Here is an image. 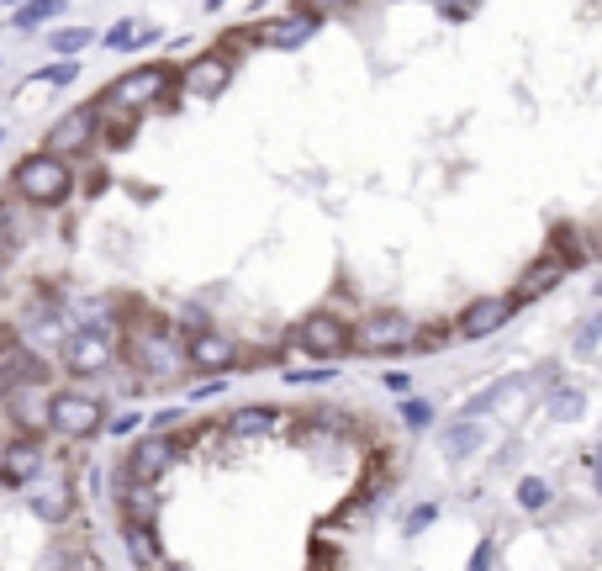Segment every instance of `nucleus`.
I'll use <instances>...</instances> for the list:
<instances>
[{"instance_id": "nucleus-1", "label": "nucleus", "mask_w": 602, "mask_h": 571, "mask_svg": "<svg viewBox=\"0 0 602 571\" xmlns=\"http://www.w3.org/2000/svg\"><path fill=\"white\" fill-rule=\"evenodd\" d=\"M122 360L133 365V371H143L148 381H169L180 371H191V360H185V334L175 323L164 318H138L127 323L122 334Z\"/></svg>"}, {"instance_id": "nucleus-2", "label": "nucleus", "mask_w": 602, "mask_h": 571, "mask_svg": "<svg viewBox=\"0 0 602 571\" xmlns=\"http://www.w3.org/2000/svg\"><path fill=\"white\" fill-rule=\"evenodd\" d=\"M11 196L22 201V207L32 212H53V207H69V196H74V170H69V159H53V154H27V159H16V170H11Z\"/></svg>"}, {"instance_id": "nucleus-3", "label": "nucleus", "mask_w": 602, "mask_h": 571, "mask_svg": "<svg viewBox=\"0 0 602 571\" xmlns=\"http://www.w3.org/2000/svg\"><path fill=\"white\" fill-rule=\"evenodd\" d=\"M180 85V69L175 64H138L133 75H117L101 90V112H148V106H164L169 90Z\"/></svg>"}, {"instance_id": "nucleus-4", "label": "nucleus", "mask_w": 602, "mask_h": 571, "mask_svg": "<svg viewBox=\"0 0 602 571\" xmlns=\"http://www.w3.org/2000/svg\"><path fill=\"white\" fill-rule=\"evenodd\" d=\"M418 328L423 323L397 307H375L354 318V355H407V349H418Z\"/></svg>"}, {"instance_id": "nucleus-5", "label": "nucleus", "mask_w": 602, "mask_h": 571, "mask_svg": "<svg viewBox=\"0 0 602 571\" xmlns=\"http://www.w3.org/2000/svg\"><path fill=\"white\" fill-rule=\"evenodd\" d=\"M291 344L307 360H323V365L328 360H344V355H354V323L338 318L333 307H312L307 318L291 328Z\"/></svg>"}, {"instance_id": "nucleus-6", "label": "nucleus", "mask_w": 602, "mask_h": 571, "mask_svg": "<svg viewBox=\"0 0 602 571\" xmlns=\"http://www.w3.org/2000/svg\"><path fill=\"white\" fill-rule=\"evenodd\" d=\"M59 360H64V371H69V376H106L111 365L122 360V339H117V328L80 323V328H69V339H64V349H59Z\"/></svg>"}, {"instance_id": "nucleus-7", "label": "nucleus", "mask_w": 602, "mask_h": 571, "mask_svg": "<svg viewBox=\"0 0 602 571\" xmlns=\"http://www.w3.org/2000/svg\"><path fill=\"white\" fill-rule=\"evenodd\" d=\"M48 429L59 439H90L96 429H106V402L80 386H59L48 392Z\"/></svg>"}, {"instance_id": "nucleus-8", "label": "nucleus", "mask_w": 602, "mask_h": 571, "mask_svg": "<svg viewBox=\"0 0 602 571\" xmlns=\"http://www.w3.org/2000/svg\"><path fill=\"white\" fill-rule=\"evenodd\" d=\"M101 106L90 101V106H74V112H64L59 122H48V133H43V154L53 159H80L96 149V138H101Z\"/></svg>"}, {"instance_id": "nucleus-9", "label": "nucleus", "mask_w": 602, "mask_h": 571, "mask_svg": "<svg viewBox=\"0 0 602 571\" xmlns=\"http://www.w3.org/2000/svg\"><path fill=\"white\" fill-rule=\"evenodd\" d=\"M513 318H518V302L507 297V291H486V297H470L455 312V339L460 344H486L492 334H502Z\"/></svg>"}, {"instance_id": "nucleus-10", "label": "nucleus", "mask_w": 602, "mask_h": 571, "mask_svg": "<svg viewBox=\"0 0 602 571\" xmlns=\"http://www.w3.org/2000/svg\"><path fill=\"white\" fill-rule=\"evenodd\" d=\"M185 360H191V371L201 376H228L243 365V344L228 334V328H217V323H201L185 334Z\"/></svg>"}, {"instance_id": "nucleus-11", "label": "nucleus", "mask_w": 602, "mask_h": 571, "mask_svg": "<svg viewBox=\"0 0 602 571\" xmlns=\"http://www.w3.org/2000/svg\"><path fill=\"white\" fill-rule=\"evenodd\" d=\"M169 466H175V439L169 434H133V445L122 455V471H117V487L159 482Z\"/></svg>"}, {"instance_id": "nucleus-12", "label": "nucleus", "mask_w": 602, "mask_h": 571, "mask_svg": "<svg viewBox=\"0 0 602 571\" xmlns=\"http://www.w3.org/2000/svg\"><path fill=\"white\" fill-rule=\"evenodd\" d=\"M571 270H576V265L566 260V254H560L555 244H544V249L534 254V260L523 265V275L513 281V291H507V297H513L518 307H529V302H539V297H550V291H555L560 281H566Z\"/></svg>"}, {"instance_id": "nucleus-13", "label": "nucleus", "mask_w": 602, "mask_h": 571, "mask_svg": "<svg viewBox=\"0 0 602 571\" xmlns=\"http://www.w3.org/2000/svg\"><path fill=\"white\" fill-rule=\"evenodd\" d=\"M43 471V439L37 434H11L0 445V487H32Z\"/></svg>"}, {"instance_id": "nucleus-14", "label": "nucleus", "mask_w": 602, "mask_h": 571, "mask_svg": "<svg viewBox=\"0 0 602 571\" xmlns=\"http://www.w3.org/2000/svg\"><path fill=\"white\" fill-rule=\"evenodd\" d=\"M233 80V59L228 53H201V59H191L180 69V85L191 90V96H206V101H217L222 90H228Z\"/></svg>"}, {"instance_id": "nucleus-15", "label": "nucleus", "mask_w": 602, "mask_h": 571, "mask_svg": "<svg viewBox=\"0 0 602 571\" xmlns=\"http://www.w3.org/2000/svg\"><path fill=\"white\" fill-rule=\"evenodd\" d=\"M11 413V429L16 434H43L48 429V386L32 381V386H16V392L0 402Z\"/></svg>"}, {"instance_id": "nucleus-16", "label": "nucleus", "mask_w": 602, "mask_h": 571, "mask_svg": "<svg viewBox=\"0 0 602 571\" xmlns=\"http://www.w3.org/2000/svg\"><path fill=\"white\" fill-rule=\"evenodd\" d=\"M117 508H122V524L159 529V513H164L159 482H133V487H117Z\"/></svg>"}, {"instance_id": "nucleus-17", "label": "nucleus", "mask_w": 602, "mask_h": 571, "mask_svg": "<svg viewBox=\"0 0 602 571\" xmlns=\"http://www.w3.org/2000/svg\"><path fill=\"white\" fill-rule=\"evenodd\" d=\"M27 508L43 519L48 529H59L69 513H74V487L64 482V476H53V482H43V487H32V497H27Z\"/></svg>"}, {"instance_id": "nucleus-18", "label": "nucleus", "mask_w": 602, "mask_h": 571, "mask_svg": "<svg viewBox=\"0 0 602 571\" xmlns=\"http://www.w3.org/2000/svg\"><path fill=\"white\" fill-rule=\"evenodd\" d=\"M312 32H317V16L291 11V16H280V22L259 27V43L265 48H301V43H312Z\"/></svg>"}, {"instance_id": "nucleus-19", "label": "nucleus", "mask_w": 602, "mask_h": 571, "mask_svg": "<svg viewBox=\"0 0 602 571\" xmlns=\"http://www.w3.org/2000/svg\"><path fill=\"white\" fill-rule=\"evenodd\" d=\"M439 445L449 460H465V455H476L486 445V429H481V418H455L449 429L439 434Z\"/></svg>"}, {"instance_id": "nucleus-20", "label": "nucleus", "mask_w": 602, "mask_h": 571, "mask_svg": "<svg viewBox=\"0 0 602 571\" xmlns=\"http://www.w3.org/2000/svg\"><path fill=\"white\" fill-rule=\"evenodd\" d=\"M280 423V408H270V402H249V408H238L222 429H228L233 439H254V434H270Z\"/></svg>"}, {"instance_id": "nucleus-21", "label": "nucleus", "mask_w": 602, "mask_h": 571, "mask_svg": "<svg viewBox=\"0 0 602 571\" xmlns=\"http://www.w3.org/2000/svg\"><path fill=\"white\" fill-rule=\"evenodd\" d=\"M122 545H127V556H133L138 571L164 566V556H159V534H154V529H143V524H122Z\"/></svg>"}, {"instance_id": "nucleus-22", "label": "nucleus", "mask_w": 602, "mask_h": 571, "mask_svg": "<svg viewBox=\"0 0 602 571\" xmlns=\"http://www.w3.org/2000/svg\"><path fill=\"white\" fill-rule=\"evenodd\" d=\"M544 413L560 418V423H576L587 413V386H571V381H555L550 397H544Z\"/></svg>"}, {"instance_id": "nucleus-23", "label": "nucleus", "mask_w": 602, "mask_h": 571, "mask_svg": "<svg viewBox=\"0 0 602 571\" xmlns=\"http://www.w3.org/2000/svg\"><path fill=\"white\" fill-rule=\"evenodd\" d=\"M159 38V27H148V22H117L106 32V48L111 53H133V48H148Z\"/></svg>"}, {"instance_id": "nucleus-24", "label": "nucleus", "mask_w": 602, "mask_h": 571, "mask_svg": "<svg viewBox=\"0 0 602 571\" xmlns=\"http://www.w3.org/2000/svg\"><path fill=\"white\" fill-rule=\"evenodd\" d=\"M64 6H69V0H22L16 16H11V27H16V32H32V27L53 22V16H64Z\"/></svg>"}, {"instance_id": "nucleus-25", "label": "nucleus", "mask_w": 602, "mask_h": 571, "mask_svg": "<svg viewBox=\"0 0 602 571\" xmlns=\"http://www.w3.org/2000/svg\"><path fill=\"white\" fill-rule=\"evenodd\" d=\"M48 43H53V53H59V59H80V53L96 43V32H90V27H59Z\"/></svg>"}, {"instance_id": "nucleus-26", "label": "nucleus", "mask_w": 602, "mask_h": 571, "mask_svg": "<svg viewBox=\"0 0 602 571\" xmlns=\"http://www.w3.org/2000/svg\"><path fill=\"white\" fill-rule=\"evenodd\" d=\"M397 413H402V423H407L412 434H423L428 423H434V402H428V397H402Z\"/></svg>"}, {"instance_id": "nucleus-27", "label": "nucleus", "mask_w": 602, "mask_h": 571, "mask_svg": "<svg viewBox=\"0 0 602 571\" xmlns=\"http://www.w3.org/2000/svg\"><path fill=\"white\" fill-rule=\"evenodd\" d=\"M544 503H550V482H544V476H523V482H518V508L539 513Z\"/></svg>"}, {"instance_id": "nucleus-28", "label": "nucleus", "mask_w": 602, "mask_h": 571, "mask_svg": "<svg viewBox=\"0 0 602 571\" xmlns=\"http://www.w3.org/2000/svg\"><path fill=\"white\" fill-rule=\"evenodd\" d=\"M449 339H455V323H428V328H418V349H423V355H439Z\"/></svg>"}, {"instance_id": "nucleus-29", "label": "nucleus", "mask_w": 602, "mask_h": 571, "mask_svg": "<svg viewBox=\"0 0 602 571\" xmlns=\"http://www.w3.org/2000/svg\"><path fill=\"white\" fill-rule=\"evenodd\" d=\"M37 80H43V85H74V80H80V64H74V59H53V64L37 69Z\"/></svg>"}, {"instance_id": "nucleus-30", "label": "nucleus", "mask_w": 602, "mask_h": 571, "mask_svg": "<svg viewBox=\"0 0 602 571\" xmlns=\"http://www.w3.org/2000/svg\"><path fill=\"white\" fill-rule=\"evenodd\" d=\"M428 524H439V503H418V508H412L407 519H402V534H407V540H418Z\"/></svg>"}, {"instance_id": "nucleus-31", "label": "nucleus", "mask_w": 602, "mask_h": 571, "mask_svg": "<svg viewBox=\"0 0 602 571\" xmlns=\"http://www.w3.org/2000/svg\"><path fill=\"white\" fill-rule=\"evenodd\" d=\"M106 429L117 434V439H133V434L143 429V413H138V408H127V413H117V418H111Z\"/></svg>"}, {"instance_id": "nucleus-32", "label": "nucleus", "mask_w": 602, "mask_h": 571, "mask_svg": "<svg viewBox=\"0 0 602 571\" xmlns=\"http://www.w3.org/2000/svg\"><path fill=\"white\" fill-rule=\"evenodd\" d=\"M354 0H301L296 11H307V16H317V22H323V16H338V11H349Z\"/></svg>"}, {"instance_id": "nucleus-33", "label": "nucleus", "mask_w": 602, "mask_h": 571, "mask_svg": "<svg viewBox=\"0 0 602 571\" xmlns=\"http://www.w3.org/2000/svg\"><path fill=\"white\" fill-rule=\"evenodd\" d=\"M497 566V540H481L476 556H470V571H492Z\"/></svg>"}, {"instance_id": "nucleus-34", "label": "nucleus", "mask_w": 602, "mask_h": 571, "mask_svg": "<svg viewBox=\"0 0 602 571\" xmlns=\"http://www.w3.org/2000/svg\"><path fill=\"white\" fill-rule=\"evenodd\" d=\"M597 344H602V312H597V318L576 334V349H581V355H587V349H597Z\"/></svg>"}, {"instance_id": "nucleus-35", "label": "nucleus", "mask_w": 602, "mask_h": 571, "mask_svg": "<svg viewBox=\"0 0 602 571\" xmlns=\"http://www.w3.org/2000/svg\"><path fill=\"white\" fill-rule=\"evenodd\" d=\"M180 423H185V408H159V413H154V434L180 429Z\"/></svg>"}, {"instance_id": "nucleus-36", "label": "nucleus", "mask_w": 602, "mask_h": 571, "mask_svg": "<svg viewBox=\"0 0 602 571\" xmlns=\"http://www.w3.org/2000/svg\"><path fill=\"white\" fill-rule=\"evenodd\" d=\"M37 571H74V550H64V545H59V550H53V556H48L43 566H37Z\"/></svg>"}, {"instance_id": "nucleus-37", "label": "nucleus", "mask_w": 602, "mask_h": 571, "mask_svg": "<svg viewBox=\"0 0 602 571\" xmlns=\"http://www.w3.org/2000/svg\"><path fill=\"white\" fill-rule=\"evenodd\" d=\"M328 376H333V371H286L291 386H301V381H328Z\"/></svg>"}, {"instance_id": "nucleus-38", "label": "nucleus", "mask_w": 602, "mask_h": 571, "mask_svg": "<svg viewBox=\"0 0 602 571\" xmlns=\"http://www.w3.org/2000/svg\"><path fill=\"white\" fill-rule=\"evenodd\" d=\"M74 571H106L96 556H74Z\"/></svg>"}, {"instance_id": "nucleus-39", "label": "nucleus", "mask_w": 602, "mask_h": 571, "mask_svg": "<svg viewBox=\"0 0 602 571\" xmlns=\"http://www.w3.org/2000/svg\"><path fill=\"white\" fill-rule=\"evenodd\" d=\"M592 476H597V497H602V445L592 450Z\"/></svg>"}, {"instance_id": "nucleus-40", "label": "nucleus", "mask_w": 602, "mask_h": 571, "mask_svg": "<svg viewBox=\"0 0 602 571\" xmlns=\"http://www.w3.org/2000/svg\"><path fill=\"white\" fill-rule=\"evenodd\" d=\"M0 291H6V254H0Z\"/></svg>"}, {"instance_id": "nucleus-41", "label": "nucleus", "mask_w": 602, "mask_h": 571, "mask_svg": "<svg viewBox=\"0 0 602 571\" xmlns=\"http://www.w3.org/2000/svg\"><path fill=\"white\" fill-rule=\"evenodd\" d=\"M217 6H228V0H206V11H217Z\"/></svg>"}, {"instance_id": "nucleus-42", "label": "nucleus", "mask_w": 602, "mask_h": 571, "mask_svg": "<svg viewBox=\"0 0 602 571\" xmlns=\"http://www.w3.org/2000/svg\"><path fill=\"white\" fill-rule=\"evenodd\" d=\"M154 571H180V566H169V561H164V566H154Z\"/></svg>"}, {"instance_id": "nucleus-43", "label": "nucleus", "mask_w": 602, "mask_h": 571, "mask_svg": "<svg viewBox=\"0 0 602 571\" xmlns=\"http://www.w3.org/2000/svg\"><path fill=\"white\" fill-rule=\"evenodd\" d=\"M0 143H6V127H0Z\"/></svg>"}]
</instances>
